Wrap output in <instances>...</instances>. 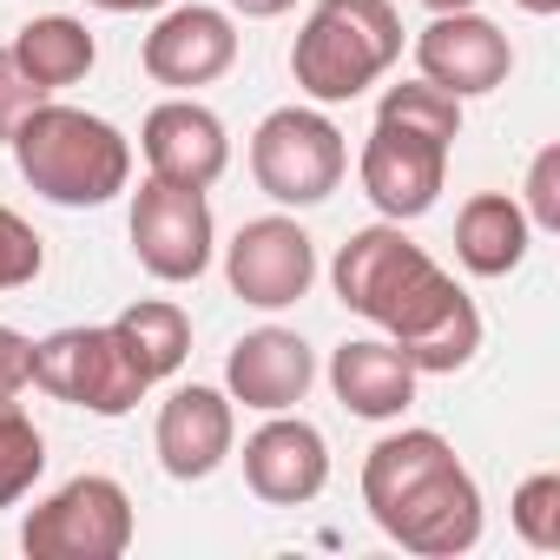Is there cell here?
<instances>
[{
  "instance_id": "obj_1",
  "label": "cell",
  "mask_w": 560,
  "mask_h": 560,
  "mask_svg": "<svg viewBox=\"0 0 560 560\" xmlns=\"http://www.w3.org/2000/svg\"><path fill=\"white\" fill-rule=\"evenodd\" d=\"M337 304L376 324L416 376H455L481 350V311L455 277L402 231V224H363L330 264Z\"/></svg>"
},
{
  "instance_id": "obj_2",
  "label": "cell",
  "mask_w": 560,
  "mask_h": 560,
  "mask_svg": "<svg viewBox=\"0 0 560 560\" xmlns=\"http://www.w3.org/2000/svg\"><path fill=\"white\" fill-rule=\"evenodd\" d=\"M363 508L422 560H455L481 540V488L435 429H396L363 455Z\"/></svg>"
},
{
  "instance_id": "obj_3",
  "label": "cell",
  "mask_w": 560,
  "mask_h": 560,
  "mask_svg": "<svg viewBox=\"0 0 560 560\" xmlns=\"http://www.w3.org/2000/svg\"><path fill=\"white\" fill-rule=\"evenodd\" d=\"M14 165L21 178L47 198V205H67V211H93V205H113L126 185H132V139L86 113V106H60V100H40L21 126H14Z\"/></svg>"
},
{
  "instance_id": "obj_4",
  "label": "cell",
  "mask_w": 560,
  "mask_h": 560,
  "mask_svg": "<svg viewBox=\"0 0 560 560\" xmlns=\"http://www.w3.org/2000/svg\"><path fill=\"white\" fill-rule=\"evenodd\" d=\"M396 60H402V14L389 0H317L291 47V80L304 100L343 106L370 93Z\"/></svg>"
},
{
  "instance_id": "obj_5",
  "label": "cell",
  "mask_w": 560,
  "mask_h": 560,
  "mask_svg": "<svg viewBox=\"0 0 560 560\" xmlns=\"http://www.w3.org/2000/svg\"><path fill=\"white\" fill-rule=\"evenodd\" d=\"M350 172V145L330 113L317 106H277L250 132V178L277 205H324Z\"/></svg>"
},
{
  "instance_id": "obj_6",
  "label": "cell",
  "mask_w": 560,
  "mask_h": 560,
  "mask_svg": "<svg viewBox=\"0 0 560 560\" xmlns=\"http://www.w3.org/2000/svg\"><path fill=\"white\" fill-rule=\"evenodd\" d=\"M34 389L113 422V416H132L152 383L139 376V363L126 357L113 324H67L34 343Z\"/></svg>"
},
{
  "instance_id": "obj_7",
  "label": "cell",
  "mask_w": 560,
  "mask_h": 560,
  "mask_svg": "<svg viewBox=\"0 0 560 560\" xmlns=\"http://www.w3.org/2000/svg\"><path fill=\"white\" fill-rule=\"evenodd\" d=\"M21 547L34 560H119L132 547V494L113 475H73L21 521Z\"/></svg>"
},
{
  "instance_id": "obj_8",
  "label": "cell",
  "mask_w": 560,
  "mask_h": 560,
  "mask_svg": "<svg viewBox=\"0 0 560 560\" xmlns=\"http://www.w3.org/2000/svg\"><path fill=\"white\" fill-rule=\"evenodd\" d=\"M448 139L435 132H416L402 119H376L370 139H363V159H357V178H363V198L389 218V224H409L422 211H435L442 185H448Z\"/></svg>"
},
{
  "instance_id": "obj_9",
  "label": "cell",
  "mask_w": 560,
  "mask_h": 560,
  "mask_svg": "<svg viewBox=\"0 0 560 560\" xmlns=\"http://www.w3.org/2000/svg\"><path fill=\"white\" fill-rule=\"evenodd\" d=\"M218 224H211V198L191 185H165L145 178L132 191V257L159 277V284H191L211 264Z\"/></svg>"
},
{
  "instance_id": "obj_10",
  "label": "cell",
  "mask_w": 560,
  "mask_h": 560,
  "mask_svg": "<svg viewBox=\"0 0 560 560\" xmlns=\"http://www.w3.org/2000/svg\"><path fill=\"white\" fill-rule=\"evenodd\" d=\"M224 277L231 291L250 304V311H291L311 298L317 284V244L298 218L270 211V218H250L231 244H224Z\"/></svg>"
},
{
  "instance_id": "obj_11",
  "label": "cell",
  "mask_w": 560,
  "mask_h": 560,
  "mask_svg": "<svg viewBox=\"0 0 560 560\" xmlns=\"http://www.w3.org/2000/svg\"><path fill=\"white\" fill-rule=\"evenodd\" d=\"M416 73H422L429 86L455 93V100H481V93L508 86L514 47H508V34H501L488 14H475V8L435 14V21L416 34Z\"/></svg>"
},
{
  "instance_id": "obj_12",
  "label": "cell",
  "mask_w": 560,
  "mask_h": 560,
  "mask_svg": "<svg viewBox=\"0 0 560 560\" xmlns=\"http://www.w3.org/2000/svg\"><path fill=\"white\" fill-rule=\"evenodd\" d=\"M244 488L270 508H304L330 488V442L317 422L277 409L264 429L244 435Z\"/></svg>"
},
{
  "instance_id": "obj_13",
  "label": "cell",
  "mask_w": 560,
  "mask_h": 560,
  "mask_svg": "<svg viewBox=\"0 0 560 560\" xmlns=\"http://www.w3.org/2000/svg\"><path fill=\"white\" fill-rule=\"evenodd\" d=\"M159 468L172 481H205L231 462L237 448V402L211 383H185L159 402V429H152Z\"/></svg>"
},
{
  "instance_id": "obj_14",
  "label": "cell",
  "mask_w": 560,
  "mask_h": 560,
  "mask_svg": "<svg viewBox=\"0 0 560 560\" xmlns=\"http://www.w3.org/2000/svg\"><path fill=\"white\" fill-rule=\"evenodd\" d=\"M139 67L159 86H178V93L211 86V80H224L237 67V21L224 8H198V0L191 8H165L159 27L139 47Z\"/></svg>"
},
{
  "instance_id": "obj_15",
  "label": "cell",
  "mask_w": 560,
  "mask_h": 560,
  "mask_svg": "<svg viewBox=\"0 0 560 560\" xmlns=\"http://www.w3.org/2000/svg\"><path fill=\"white\" fill-rule=\"evenodd\" d=\"M139 152H145L152 178L211 191V185L224 178V165H231V132H224V119H218L211 106H198V100H165V106L145 113Z\"/></svg>"
},
{
  "instance_id": "obj_16",
  "label": "cell",
  "mask_w": 560,
  "mask_h": 560,
  "mask_svg": "<svg viewBox=\"0 0 560 560\" xmlns=\"http://www.w3.org/2000/svg\"><path fill=\"white\" fill-rule=\"evenodd\" d=\"M317 383V357L298 330H244L224 357V396L257 409V416H277V409H298Z\"/></svg>"
},
{
  "instance_id": "obj_17",
  "label": "cell",
  "mask_w": 560,
  "mask_h": 560,
  "mask_svg": "<svg viewBox=\"0 0 560 560\" xmlns=\"http://www.w3.org/2000/svg\"><path fill=\"white\" fill-rule=\"evenodd\" d=\"M330 389L350 416L363 422H396L409 402H416V370L409 357L389 343V337H350L337 357H330Z\"/></svg>"
},
{
  "instance_id": "obj_18",
  "label": "cell",
  "mask_w": 560,
  "mask_h": 560,
  "mask_svg": "<svg viewBox=\"0 0 560 560\" xmlns=\"http://www.w3.org/2000/svg\"><path fill=\"white\" fill-rule=\"evenodd\" d=\"M527 244H534V224H527L521 198H508V191H475V198L455 211V257H462V270H475V277H508V270H521Z\"/></svg>"
},
{
  "instance_id": "obj_19",
  "label": "cell",
  "mask_w": 560,
  "mask_h": 560,
  "mask_svg": "<svg viewBox=\"0 0 560 560\" xmlns=\"http://www.w3.org/2000/svg\"><path fill=\"white\" fill-rule=\"evenodd\" d=\"M14 60H21V73H27L40 93H60V86H80V80L93 73L100 40H93L86 21H73V14H40V21H27V27L14 34Z\"/></svg>"
},
{
  "instance_id": "obj_20",
  "label": "cell",
  "mask_w": 560,
  "mask_h": 560,
  "mask_svg": "<svg viewBox=\"0 0 560 560\" xmlns=\"http://www.w3.org/2000/svg\"><path fill=\"white\" fill-rule=\"evenodd\" d=\"M113 330H119V343H126V357L139 363L145 383L178 376L185 357H191V317H185L172 298H139V304H126V311L113 317Z\"/></svg>"
},
{
  "instance_id": "obj_21",
  "label": "cell",
  "mask_w": 560,
  "mask_h": 560,
  "mask_svg": "<svg viewBox=\"0 0 560 560\" xmlns=\"http://www.w3.org/2000/svg\"><path fill=\"white\" fill-rule=\"evenodd\" d=\"M40 468H47V435L34 429V416L14 396H0V508H21Z\"/></svg>"
},
{
  "instance_id": "obj_22",
  "label": "cell",
  "mask_w": 560,
  "mask_h": 560,
  "mask_svg": "<svg viewBox=\"0 0 560 560\" xmlns=\"http://www.w3.org/2000/svg\"><path fill=\"white\" fill-rule=\"evenodd\" d=\"M376 119H402V126L435 132V139H448V145L462 139V100L442 93V86H429V80H402V86H389L383 106H376Z\"/></svg>"
},
{
  "instance_id": "obj_23",
  "label": "cell",
  "mask_w": 560,
  "mask_h": 560,
  "mask_svg": "<svg viewBox=\"0 0 560 560\" xmlns=\"http://www.w3.org/2000/svg\"><path fill=\"white\" fill-rule=\"evenodd\" d=\"M508 521H514V534H521L534 553H560V475H553V468L527 475V481L514 488V501H508Z\"/></svg>"
},
{
  "instance_id": "obj_24",
  "label": "cell",
  "mask_w": 560,
  "mask_h": 560,
  "mask_svg": "<svg viewBox=\"0 0 560 560\" xmlns=\"http://www.w3.org/2000/svg\"><path fill=\"white\" fill-rule=\"evenodd\" d=\"M40 270H47L40 231H34L14 205H0V291H27Z\"/></svg>"
},
{
  "instance_id": "obj_25",
  "label": "cell",
  "mask_w": 560,
  "mask_h": 560,
  "mask_svg": "<svg viewBox=\"0 0 560 560\" xmlns=\"http://www.w3.org/2000/svg\"><path fill=\"white\" fill-rule=\"evenodd\" d=\"M521 211L534 231H560V145H540L521 185Z\"/></svg>"
},
{
  "instance_id": "obj_26",
  "label": "cell",
  "mask_w": 560,
  "mask_h": 560,
  "mask_svg": "<svg viewBox=\"0 0 560 560\" xmlns=\"http://www.w3.org/2000/svg\"><path fill=\"white\" fill-rule=\"evenodd\" d=\"M40 100H54V93H40L27 73H21V60H14V47H0V139H14V126L40 106Z\"/></svg>"
},
{
  "instance_id": "obj_27",
  "label": "cell",
  "mask_w": 560,
  "mask_h": 560,
  "mask_svg": "<svg viewBox=\"0 0 560 560\" xmlns=\"http://www.w3.org/2000/svg\"><path fill=\"white\" fill-rule=\"evenodd\" d=\"M34 383V337L0 324V396H21Z\"/></svg>"
},
{
  "instance_id": "obj_28",
  "label": "cell",
  "mask_w": 560,
  "mask_h": 560,
  "mask_svg": "<svg viewBox=\"0 0 560 560\" xmlns=\"http://www.w3.org/2000/svg\"><path fill=\"white\" fill-rule=\"evenodd\" d=\"M231 14H244V21H277V14H291L298 0H224Z\"/></svg>"
},
{
  "instance_id": "obj_29",
  "label": "cell",
  "mask_w": 560,
  "mask_h": 560,
  "mask_svg": "<svg viewBox=\"0 0 560 560\" xmlns=\"http://www.w3.org/2000/svg\"><path fill=\"white\" fill-rule=\"evenodd\" d=\"M100 14H152V8H172V0H86Z\"/></svg>"
},
{
  "instance_id": "obj_30",
  "label": "cell",
  "mask_w": 560,
  "mask_h": 560,
  "mask_svg": "<svg viewBox=\"0 0 560 560\" xmlns=\"http://www.w3.org/2000/svg\"><path fill=\"white\" fill-rule=\"evenodd\" d=\"M514 8H521V14H540V21H547V14H560V0H514Z\"/></svg>"
},
{
  "instance_id": "obj_31",
  "label": "cell",
  "mask_w": 560,
  "mask_h": 560,
  "mask_svg": "<svg viewBox=\"0 0 560 560\" xmlns=\"http://www.w3.org/2000/svg\"><path fill=\"white\" fill-rule=\"evenodd\" d=\"M429 14H462V8H475V0H422Z\"/></svg>"
}]
</instances>
